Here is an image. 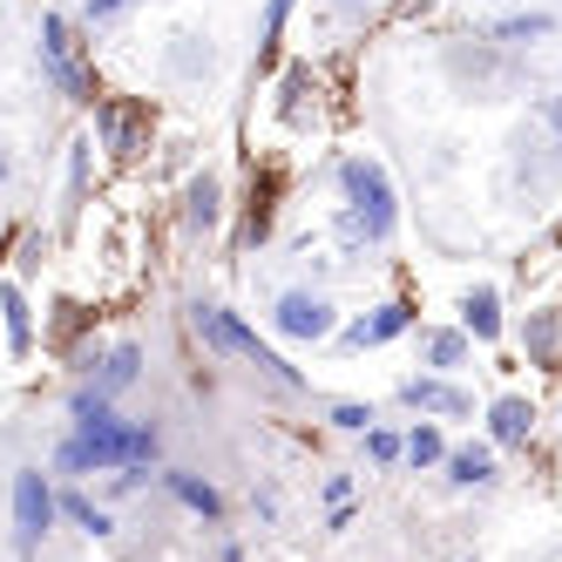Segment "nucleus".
Listing matches in <instances>:
<instances>
[{
	"mask_svg": "<svg viewBox=\"0 0 562 562\" xmlns=\"http://www.w3.org/2000/svg\"><path fill=\"white\" fill-rule=\"evenodd\" d=\"M333 183H339V237L346 245H393V231H400V190H393V177H386V164L380 156H346V164L333 170Z\"/></svg>",
	"mask_w": 562,
	"mask_h": 562,
	"instance_id": "nucleus-1",
	"label": "nucleus"
},
{
	"mask_svg": "<svg viewBox=\"0 0 562 562\" xmlns=\"http://www.w3.org/2000/svg\"><path fill=\"white\" fill-rule=\"evenodd\" d=\"M190 333H196V346H204L211 359H231V367H251V373H265L271 386H285V393H305V373H299V367H285V352L265 346V339H258V333H251L231 305L196 299V305H190Z\"/></svg>",
	"mask_w": 562,
	"mask_h": 562,
	"instance_id": "nucleus-2",
	"label": "nucleus"
},
{
	"mask_svg": "<svg viewBox=\"0 0 562 562\" xmlns=\"http://www.w3.org/2000/svg\"><path fill=\"white\" fill-rule=\"evenodd\" d=\"M34 61H42L48 89L61 102H95V75L82 61V21L75 14H42V27H34Z\"/></svg>",
	"mask_w": 562,
	"mask_h": 562,
	"instance_id": "nucleus-3",
	"label": "nucleus"
},
{
	"mask_svg": "<svg viewBox=\"0 0 562 562\" xmlns=\"http://www.w3.org/2000/svg\"><path fill=\"white\" fill-rule=\"evenodd\" d=\"M8 502H14V555L34 562V555H42V542L55 536V521H61V508H55V468H34V461L14 468Z\"/></svg>",
	"mask_w": 562,
	"mask_h": 562,
	"instance_id": "nucleus-4",
	"label": "nucleus"
},
{
	"mask_svg": "<svg viewBox=\"0 0 562 562\" xmlns=\"http://www.w3.org/2000/svg\"><path fill=\"white\" fill-rule=\"evenodd\" d=\"M271 333L292 339V346H326L339 333V305L326 292H312V285H285L271 299Z\"/></svg>",
	"mask_w": 562,
	"mask_h": 562,
	"instance_id": "nucleus-5",
	"label": "nucleus"
},
{
	"mask_svg": "<svg viewBox=\"0 0 562 562\" xmlns=\"http://www.w3.org/2000/svg\"><path fill=\"white\" fill-rule=\"evenodd\" d=\"M448 75H454V89H461L468 102H495V89L515 82V55L495 48L488 34H474V48H468V42L448 48Z\"/></svg>",
	"mask_w": 562,
	"mask_h": 562,
	"instance_id": "nucleus-6",
	"label": "nucleus"
},
{
	"mask_svg": "<svg viewBox=\"0 0 562 562\" xmlns=\"http://www.w3.org/2000/svg\"><path fill=\"white\" fill-rule=\"evenodd\" d=\"M420 326V312H414V299H380L373 312H359L352 326H339L333 339L346 346V352H373V346H393V339H407Z\"/></svg>",
	"mask_w": 562,
	"mask_h": 562,
	"instance_id": "nucleus-7",
	"label": "nucleus"
},
{
	"mask_svg": "<svg viewBox=\"0 0 562 562\" xmlns=\"http://www.w3.org/2000/svg\"><path fill=\"white\" fill-rule=\"evenodd\" d=\"M400 407H414L420 420H468L474 393L454 386V373H407L400 380Z\"/></svg>",
	"mask_w": 562,
	"mask_h": 562,
	"instance_id": "nucleus-8",
	"label": "nucleus"
},
{
	"mask_svg": "<svg viewBox=\"0 0 562 562\" xmlns=\"http://www.w3.org/2000/svg\"><path fill=\"white\" fill-rule=\"evenodd\" d=\"M143 130H149V109L143 102H102L95 95V136L109 156H136L143 149Z\"/></svg>",
	"mask_w": 562,
	"mask_h": 562,
	"instance_id": "nucleus-9",
	"label": "nucleus"
},
{
	"mask_svg": "<svg viewBox=\"0 0 562 562\" xmlns=\"http://www.w3.org/2000/svg\"><path fill=\"white\" fill-rule=\"evenodd\" d=\"M488 42L508 48V55H529V48L555 42V14H549V8H515V14H502V21L488 27Z\"/></svg>",
	"mask_w": 562,
	"mask_h": 562,
	"instance_id": "nucleus-10",
	"label": "nucleus"
},
{
	"mask_svg": "<svg viewBox=\"0 0 562 562\" xmlns=\"http://www.w3.org/2000/svg\"><path fill=\"white\" fill-rule=\"evenodd\" d=\"M536 434V400L529 393H495L488 400V440L495 448H529Z\"/></svg>",
	"mask_w": 562,
	"mask_h": 562,
	"instance_id": "nucleus-11",
	"label": "nucleus"
},
{
	"mask_svg": "<svg viewBox=\"0 0 562 562\" xmlns=\"http://www.w3.org/2000/svg\"><path fill=\"white\" fill-rule=\"evenodd\" d=\"M136 380H143V346H136V339H115L109 352L89 359V386H102L109 400H115V393H130Z\"/></svg>",
	"mask_w": 562,
	"mask_h": 562,
	"instance_id": "nucleus-12",
	"label": "nucleus"
},
{
	"mask_svg": "<svg viewBox=\"0 0 562 562\" xmlns=\"http://www.w3.org/2000/svg\"><path fill=\"white\" fill-rule=\"evenodd\" d=\"M164 488H170V502H183L196 521H224V495H217V481L211 474H196V468H164Z\"/></svg>",
	"mask_w": 562,
	"mask_h": 562,
	"instance_id": "nucleus-13",
	"label": "nucleus"
},
{
	"mask_svg": "<svg viewBox=\"0 0 562 562\" xmlns=\"http://www.w3.org/2000/svg\"><path fill=\"white\" fill-rule=\"evenodd\" d=\"M474 367V339L461 326H420V373H461Z\"/></svg>",
	"mask_w": 562,
	"mask_h": 562,
	"instance_id": "nucleus-14",
	"label": "nucleus"
},
{
	"mask_svg": "<svg viewBox=\"0 0 562 562\" xmlns=\"http://www.w3.org/2000/svg\"><path fill=\"white\" fill-rule=\"evenodd\" d=\"M224 224V183L211 177V170H196L190 183H183V231L190 237H211Z\"/></svg>",
	"mask_w": 562,
	"mask_h": 562,
	"instance_id": "nucleus-15",
	"label": "nucleus"
},
{
	"mask_svg": "<svg viewBox=\"0 0 562 562\" xmlns=\"http://www.w3.org/2000/svg\"><path fill=\"white\" fill-rule=\"evenodd\" d=\"M461 333H468L474 346H495V339L508 333L502 292H495V285H468V292H461Z\"/></svg>",
	"mask_w": 562,
	"mask_h": 562,
	"instance_id": "nucleus-16",
	"label": "nucleus"
},
{
	"mask_svg": "<svg viewBox=\"0 0 562 562\" xmlns=\"http://www.w3.org/2000/svg\"><path fill=\"white\" fill-rule=\"evenodd\" d=\"M448 488H495V440H474V448H448Z\"/></svg>",
	"mask_w": 562,
	"mask_h": 562,
	"instance_id": "nucleus-17",
	"label": "nucleus"
},
{
	"mask_svg": "<svg viewBox=\"0 0 562 562\" xmlns=\"http://www.w3.org/2000/svg\"><path fill=\"white\" fill-rule=\"evenodd\" d=\"M0 326H8V359H27L34 352V305H27V292L14 285H0Z\"/></svg>",
	"mask_w": 562,
	"mask_h": 562,
	"instance_id": "nucleus-18",
	"label": "nucleus"
},
{
	"mask_svg": "<svg viewBox=\"0 0 562 562\" xmlns=\"http://www.w3.org/2000/svg\"><path fill=\"white\" fill-rule=\"evenodd\" d=\"M440 461H448V434H440V420H414L407 440H400V468L427 474V468H440Z\"/></svg>",
	"mask_w": 562,
	"mask_h": 562,
	"instance_id": "nucleus-19",
	"label": "nucleus"
},
{
	"mask_svg": "<svg viewBox=\"0 0 562 562\" xmlns=\"http://www.w3.org/2000/svg\"><path fill=\"white\" fill-rule=\"evenodd\" d=\"M115 420H123V414H115V400H109L102 386L82 380V386L68 393V427H75V434H102V427H115Z\"/></svg>",
	"mask_w": 562,
	"mask_h": 562,
	"instance_id": "nucleus-20",
	"label": "nucleus"
},
{
	"mask_svg": "<svg viewBox=\"0 0 562 562\" xmlns=\"http://www.w3.org/2000/svg\"><path fill=\"white\" fill-rule=\"evenodd\" d=\"M164 68L183 75V82H196V75H211L217 68V48H211V34H170V48H164Z\"/></svg>",
	"mask_w": 562,
	"mask_h": 562,
	"instance_id": "nucleus-21",
	"label": "nucleus"
},
{
	"mask_svg": "<svg viewBox=\"0 0 562 562\" xmlns=\"http://www.w3.org/2000/svg\"><path fill=\"white\" fill-rule=\"evenodd\" d=\"M55 508H61V521H75V529H82V536H115V515L95 502V495H82V488H55Z\"/></svg>",
	"mask_w": 562,
	"mask_h": 562,
	"instance_id": "nucleus-22",
	"label": "nucleus"
},
{
	"mask_svg": "<svg viewBox=\"0 0 562 562\" xmlns=\"http://www.w3.org/2000/svg\"><path fill=\"white\" fill-rule=\"evenodd\" d=\"M521 352H529V367H555V359H562V312H529Z\"/></svg>",
	"mask_w": 562,
	"mask_h": 562,
	"instance_id": "nucleus-23",
	"label": "nucleus"
},
{
	"mask_svg": "<svg viewBox=\"0 0 562 562\" xmlns=\"http://www.w3.org/2000/svg\"><path fill=\"white\" fill-rule=\"evenodd\" d=\"M359 440H367V461H373V468H386V474L400 468V440H407V434H393V427H380V420H373Z\"/></svg>",
	"mask_w": 562,
	"mask_h": 562,
	"instance_id": "nucleus-24",
	"label": "nucleus"
},
{
	"mask_svg": "<svg viewBox=\"0 0 562 562\" xmlns=\"http://www.w3.org/2000/svg\"><path fill=\"white\" fill-rule=\"evenodd\" d=\"M326 420H333L339 434H367L380 414H373V400H333V407H326Z\"/></svg>",
	"mask_w": 562,
	"mask_h": 562,
	"instance_id": "nucleus-25",
	"label": "nucleus"
},
{
	"mask_svg": "<svg viewBox=\"0 0 562 562\" xmlns=\"http://www.w3.org/2000/svg\"><path fill=\"white\" fill-rule=\"evenodd\" d=\"M292 8H299V0H271V8H265V42H258V61H265V68H271L278 42H285V21H292Z\"/></svg>",
	"mask_w": 562,
	"mask_h": 562,
	"instance_id": "nucleus-26",
	"label": "nucleus"
},
{
	"mask_svg": "<svg viewBox=\"0 0 562 562\" xmlns=\"http://www.w3.org/2000/svg\"><path fill=\"white\" fill-rule=\"evenodd\" d=\"M89 149H95V136H82L68 149V211L82 204V190H89Z\"/></svg>",
	"mask_w": 562,
	"mask_h": 562,
	"instance_id": "nucleus-27",
	"label": "nucleus"
},
{
	"mask_svg": "<svg viewBox=\"0 0 562 562\" xmlns=\"http://www.w3.org/2000/svg\"><path fill=\"white\" fill-rule=\"evenodd\" d=\"M305 89H318V82H312V68H305V61H292V68H285V82H278V109H285V115H299Z\"/></svg>",
	"mask_w": 562,
	"mask_h": 562,
	"instance_id": "nucleus-28",
	"label": "nucleus"
},
{
	"mask_svg": "<svg viewBox=\"0 0 562 562\" xmlns=\"http://www.w3.org/2000/svg\"><path fill=\"white\" fill-rule=\"evenodd\" d=\"M130 8H136V0H82V14H75V21H82V34H95L109 21H123Z\"/></svg>",
	"mask_w": 562,
	"mask_h": 562,
	"instance_id": "nucleus-29",
	"label": "nucleus"
},
{
	"mask_svg": "<svg viewBox=\"0 0 562 562\" xmlns=\"http://www.w3.org/2000/svg\"><path fill=\"white\" fill-rule=\"evenodd\" d=\"M536 123H542V136H549V149H555V164H562V89L536 102Z\"/></svg>",
	"mask_w": 562,
	"mask_h": 562,
	"instance_id": "nucleus-30",
	"label": "nucleus"
},
{
	"mask_svg": "<svg viewBox=\"0 0 562 562\" xmlns=\"http://www.w3.org/2000/svg\"><path fill=\"white\" fill-rule=\"evenodd\" d=\"M373 8H380V0H333V14H339V21H367Z\"/></svg>",
	"mask_w": 562,
	"mask_h": 562,
	"instance_id": "nucleus-31",
	"label": "nucleus"
},
{
	"mask_svg": "<svg viewBox=\"0 0 562 562\" xmlns=\"http://www.w3.org/2000/svg\"><path fill=\"white\" fill-rule=\"evenodd\" d=\"M326 502H333V508L352 502V474H326Z\"/></svg>",
	"mask_w": 562,
	"mask_h": 562,
	"instance_id": "nucleus-32",
	"label": "nucleus"
},
{
	"mask_svg": "<svg viewBox=\"0 0 562 562\" xmlns=\"http://www.w3.org/2000/svg\"><path fill=\"white\" fill-rule=\"evenodd\" d=\"M14 183V156H8V143H0V190Z\"/></svg>",
	"mask_w": 562,
	"mask_h": 562,
	"instance_id": "nucleus-33",
	"label": "nucleus"
}]
</instances>
